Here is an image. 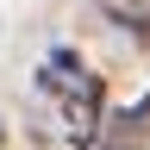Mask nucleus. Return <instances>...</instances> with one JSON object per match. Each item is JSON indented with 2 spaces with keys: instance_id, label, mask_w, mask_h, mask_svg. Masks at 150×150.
I'll return each mask as SVG.
<instances>
[{
  "instance_id": "nucleus-1",
  "label": "nucleus",
  "mask_w": 150,
  "mask_h": 150,
  "mask_svg": "<svg viewBox=\"0 0 150 150\" xmlns=\"http://www.w3.org/2000/svg\"><path fill=\"white\" fill-rule=\"evenodd\" d=\"M44 88L56 94V106H63V144L94 150V138H100V125H106V88H100V75L81 69L69 50H56L44 63Z\"/></svg>"
},
{
  "instance_id": "nucleus-2",
  "label": "nucleus",
  "mask_w": 150,
  "mask_h": 150,
  "mask_svg": "<svg viewBox=\"0 0 150 150\" xmlns=\"http://www.w3.org/2000/svg\"><path fill=\"white\" fill-rule=\"evenodd\" d=\"M112 25H131V31H150V0H94Z\"/></svg>"
},
{
  "instance_id": "nucleus-3",
  "label": "nucleus",
  "mask_w": 150,
  "mask_h": 150,
  "mask_svg": "<svg viewBox=\"0 0 150 150\" xmlns=\"http://www.w3.org/2000/svg\"><path fill=\"white\" fill-rule=\"evenodd\" d=\"M0 138H6V131H0Z\"/></svg>"
}]
</instances>
